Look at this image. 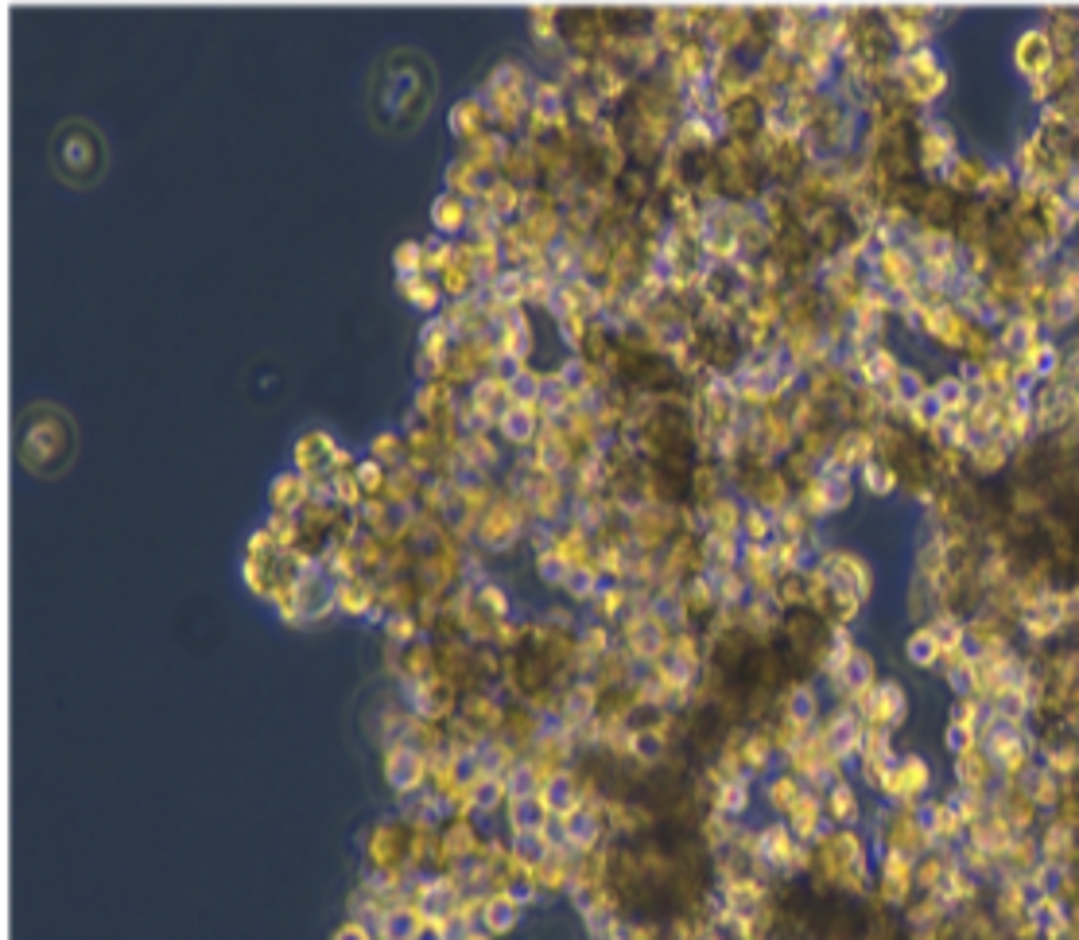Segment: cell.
<instances>
[{"label":"cell","instance_id":"cell-7","mask_svg":"<svg viewBox=\"0 0 1079 940\" xmlns=\"http://www.w3.org/2000/svg\"><path fill=\"white\" fill-rule=\"evenodd\" d=\"M784 824H789V832L797 835L800 843H815L823 832H827V812H823V797L812 793V789H804V793H800V801L789 809V816H784Z\"/></svg>","mask_w":1079,"mask_h":940},{"label":"cell","instance_id":"cell-4","mask_svg":"<svg viewBox=\"0 0 1079 940\" xmlns=\"http://www.w3.org/2000/svg\"><path fill=\"white\" fill-rule=\"evenodd\" d=\"M928 789H932V770H928V762L917 755H905L894 762L882 793H886L894 804H920L928 797Z\"/></svg>","mask_w":1079,"mask_h":940},{"label":"cell","instance_id":"cell-15","mask_svg":"<svg viewBox=\"0 0 1079 940\" xmlns=\"http://www.w3.org/2000/svg\"><path fill=\"white\" fill-rule=\"evenodd\" d=\"M940 638H936V630L928 622H920L917 630L905 638V656H909L912 665L917 669H940Z\"/></svg>","mask_w":1079,"mask_h":940},{"label":"cell","instance_id":"cell-3","mask_svg":"<svg viewBox=\"0 0 1079 940\" xmlns=\"http://www.w3.org/2000/svg\"><path fill=\"white\" fill-rule=\"evenodd\" d=\"M1053 58H1056V47L1040 24H1029L1025 32L1014 35V71L1025 86L1045 78V74L1053 71Z\"/></svg>","mask_w":1079,"mask_h":940},{"label":"cell","instance_id":"cell-8","mask_svg":"<svg viewBox=\"0 0 1079 940\" xmlns=\"http://www.w3.org/2000/svg\"><path fill=\"white\" fill-rule=\"evenodd\" d=\"M1009 462H1014V447H1009L1002 436L975 439V444L966 447V467L975 470L979 479H994V474H1002Z\"/></svg>","mask_w":1079,"mask_h":940},{"label":"cell","instance_id":"cell-14","mask_svg":"<svg viewBox=\"0 0 1079 940\" xmlns=\"http://www.w3.org/2000/svg\"><path fill=\"white\" fill-rule=\"evenodd\" d=\"M521 914H524V906H516V901L505 898V894H493L482 909V929L490 932V937H505V932H513L516 925H521Z\"/></svg>","mask_w":1079,"mask_h":940},{"label":"cell","instance_id":"cell-10","mask_svg":"<svg viewBox=\"0 0 1079 940\" xmlns=\"http://www.w3.org/2000/svg\"><path fill=\"white\" fill-rule=\"evenodd\" d=\"M268 502H273V513H299L307 502H311V487L299 470H288L280 479H273V490H268Z\"/></svg>","mask_w":1079,"mask_h":940},{"label":"cell","instance_id":"cell-6","mask_svg":"<svg viewBox=\"0 0 1079 940\" xmlns=\"http://www.w3.org/2000/svg\"><path fill=\"white\" fill-rule=\"evenodd\" d=\"M998 778H1002L998 762L986 755L983 746H971V750L955 755V781H959V789H966V793L991 797V789Z\"/></svg>","mask_w":1079,"mask_h":940},{"label":"cell","instance_id":"cell-11","mask_svg":"<svg viewBox=\"0 0 1079 940\" xmlns=\"http://www.w3.org/2000/svg\"><path fill=\"white\" fill-rule=\"evenodd\" d=\"M1040 28L1053 40L1056 55H1076L1079 51V9H1053L1040 20Z\"/></svg>","mask_w":1079,"mask_h":940},{"label":"cell","instance_id":"cell-20","mask_svg":"<svg viewBox=\"0 0 1079 940\" xmlns=\"http://www.w3.org/2000/svg\"><path fill=\"white\" fill-rule=\"evenodd\" d=\"M416 940H444V932H439L436 925H424V932H419Z\"/></svg>","mask_w":1079,"mask_h":940},{"label":"cell","instance_id":"cell-13","mask_svg":"<svg viewBox=\"0 0 1079 940\" xmlns=\"http://www.w3.org/2000/svg\"><path fill=\"white\" fill-rule=\"evenodd\" d=\"M431 222H436L439 237L462 234V229L470 226V203L459 195H451V191H444V195L436 199V206H431Z\"/></svg>","mask_w":1079,"mask_h":940},{"label":"cell","instance_id":"cell-16","mask_svg":"<svg viewBox=\"0 0 1079 940\" xmlns=\"http://www.w3.org/2000/svg\"><path fill=\"white\" fill-rule=\"evenodd\" d=\"M858 474H862V490H870L874 498H889L897 487H901V482H897V474H894V467H889L882 455H874V459L862 462Z\"/></svg>","mask_w":1079,"mask_h":940},{"label":"cell","instance_id":"cell-2","mask_svg":"<svg viewBox=\"0 0 1079 940\" xmlns=\"http://www.w3.org/2000/svg\"><path fill=\"white\" fill-rule=\"evenodd\" d=\"M959 156V140L951 132L948 121L940 117H920L917 121V168L928 183H940L943 171L955 163Z\"/></svg>","mask_w":1079,"mask_h":940},{"label":"cell","instance_id":"cell-21","mask_svg":"<svg viewBox=\"0 0 1079 940\" xmlns=\"http://www.w3.org/2000/svg\"><path fill=\"white\" fill-rule=\"evenodd\" d=\"M474 940H490V932H485V929H478V937Z\"/></svg>","mask_w":1079,"mask_h":940},{"label":"cell","instance_id":"cell-17","mask_svg":"<svg viewBox=\"0 0 1079 940\" xmlns=\"http://www.w3.org/2000/svg\"><path fill=\"white\" fill-rule=\"evenodd\" d=\"M800 793H804V781L797 773H781V778H773L766 786V804L773 812H781V816H789V809L800 801Z\"/></svg>","mask_w":1079,"mask_h":940},{"label":"cell","instance_id":"cell-19","mask_svg":"<svg viewBox=\"0 0 1079 940\" xmlns=\"http://www.w3.org/2000/svg\"><path fill=\"white\" fill-rule=\"evenodd\" d=\"M331 940H377V937H373L370 925H362V921H346L339 932H334Z\"/></svg>","mask_w":1079,"mask_h":940},{"label":"cell","instance_id":"cell-12","mask_svg":"<svg viewBox=\"0 0 1079 940\" xmlns=\"http://www.w3.org/2000/svg\"><path fill=\"white\" fill-rule=\"evenodd\" d=\"M823 812H827V824H838V827H854L862 816V804H858V793H854L851 781H838L823 793Z\"/></svg>","mask_w":1079,"mask_h":940},{"label":"cell","instance_id":"cell-9","mask_svg":"<svg viewBox=\"0 0 1079 940\" xmlns=\"http://www.w3.org/2000/svg\"><path fill=\"white\" fill-rule=\"evenodd\" d=\"M424 932V917L412 901H396L385 914L373 921V937L377 940H416Z\"/></svg>","mask_w":1079,"mask_h":940},{"label":"cell","instance_id":"cell-5","mask_svg":"<svg viewBox=\"0 0 1079 940\" xmlns=\"http://www.w3.org/2000/svg\"><path fill=\"white\" fill-rule=\"evenodd\" d=\"M991 168H994V163L986 160V156H979V152H959V156H955V163H951V168L943 171L940 183L948 186V191H955L959 199H983L986 179H991Z\"/></svg>","mask_w":1079,"mask_h":940},{"label":"cell","instance_id":"cell-18","mask_svg":"<svg viewBox=\"0 0 1079 940\" xmlns=\"http://www.w3.org/2000/svg\"><path fill=\"white\" fill-rule=\"evenodd\" d=\"M393 265H396V276H419L424 273V242H404L400 249L393 253Z\"/></svg>","mask_w":1079,"mask_h":940},{"label":"cell","instance_id":"cell-1","mask_svg":"<svg viewBox=\"0 0 1079 940\" xmlns=\"http://www.w3.org/2000/svg\"><path fill=\"white\" fill-rule=\"evenodd\" d=\"M894 82L901 89L909 106L917 109H928L948 94L951 78H948V66L943 58L936 55V47H920V51H897L894 58Z\"/></svg>","mask_w":1079,"mask_h":940}]
</instances>
